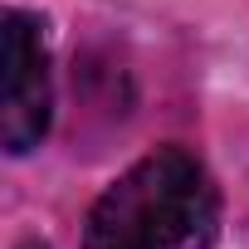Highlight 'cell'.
<instances>
[{
  "instance_id": "obj_1",
  "label": "cell",
  "mask_w": 249,
  "mask_h": 249,
  "mask_svg": "<svg viewBox=\"0 0 249 249\" xmlns=\"http://www.w3.org/2000/svg\"><path fill=\"white\" fill-rule=\"evenodd\" d=\"M210 239L215 191L181 147L137 161L88 220V249H210Z\"/></svg>"
},
{
  "instance_id": "obj_2",
  "label": "cell",
  "mask_w": 249,
  "mask_h": 249,
  "mask_svg": "<svg viewBox=\"0 0 249 249\" xmlns=\"http://www.w3.org/2000/svg\"><path fill=\"white\" fill-rule=\"evenodd\" d=\"M0 147L10 157H25L49 132V49L39 35V20L25 10H5L0 20Z\"/></svg>"
},
{
  "instance_id": "obj_3",
  "label": "cell",
  "mask_w": 249,
  "mask_h": 249,
  "mask_svg": "<svg viewBox=\"0 0 249 249\" xmlns=\"http://www.w3.org/2000/svg\"><path fill=\"white\" fill-rule=\"evenodd\" d=\"M20 249H49V244H44V239H30V244H20Z\"/></svg>"
}]
</instances>
